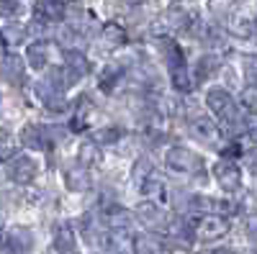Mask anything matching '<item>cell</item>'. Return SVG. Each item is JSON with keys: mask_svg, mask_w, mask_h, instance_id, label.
<instances>
[{"mask_svg": "<svg viewBox=\"0 0 257 254\" xmlns=\"http://www.w3.org/2000/svg\"><path fill=\"white\" fill-rule=\"evenodd\" d=\"M165 164L175 175H198L203 169V159L193 149H188V146H173L165 154Z\"/></svg>", "mask_w": 257, "mask_h": 254, "instance_id": "6da1fadb", "label": "cell"}, {"mask_svg": "<svg viewBox=\"0 0 257 254\" xmlns=\"http://www.w3.org/2000/svg\"><path fill=\"white\" fill-rule=\"evenodd\" d=\"M206 105H208L211 113L216 116L224 126L237 123V118H239L237 103H234V98H231L224 88H213V90H208V95H206Z\"/></svg>", "mask_w": 257, "mask_h": 254, "instance_id": "7a4b0ae2", "label": "cell"}, {"mask_svg": "<svg viewBox=\"0 0 257 254\" xmlns=\"http://www.w3.org/2000/svg\"><path fill=\"white\" fill-rule=\"evenodd\" d=\"M226 234H229V221L224 216H216V213L201 216L196 221V226H193V236L201 241H219Z\"/></svg>", "mask_w": 257, "mask_h": 254, "instance_id": "3957f363", "label": "cell"}, {"mask_svg": "<svg viewBox=\"0 0 257 254\" xmlns=\"http://www.w3.org/2000/svg\"><path fill=\"white\" fill-rule=\"evenodd\" d=\"M190 134H193V139H198L201 144L211 146V149H219L221 141H224L221 126L213 123L211 118H203V116H198V118L190 121Z\"/></svg>", "mask_w": 257, "mask_h": 254, "instance_id": "277c9868", "label": "cell"}, {"mask_svg": "<svg viewBox=\"0 0 257 254\" xmlns=\"http://www.w3.org/2000/svg\"><path fill=\"white\" fill-rule=\"evenodd\" d=\"M21 144L34 149V152H47L54 144V131L47 129V126H41V123H29L21 131Z\"/></svg>", "mask_w": 257, "mask_h": 254, "instance_id": "5b68a950", "label": "cell"}, {"mask_svg": "<svg viewBox=\"0 0 257 254\" xmlns=\"http://www.w3.org/2000/svg\"><path fill=\"white\" fill-rule=\"evenodd\" d=\"M213 177H216L219 187L226 190V193H234V190L242 187V169L231 159H221L213 164Z\"/></svg>", "mask_w": 257, "mask_h": 254, "instance_id": "8992f818", "label": "cell"}, {"mask_svg": "<svg viewBox=\"0 0 257 254\" xmlns=\"http://www.w3.org/2000/svg\"><path fill=\"white\" fill-rule=\"evenodd\" d=\"M88 70H90V62L85 59V54H82V52H75V49H67V52H64V67L59 70V72H62L64 85L77 82L80 77L88 75Z\"/></svg>", "mask_w": 257, "mask_h": 254, "instance_id": "52a82bcc", "label": "cell"}, {"mask_svg": "<svg viewBox=\"0 0 257 254\" xmlns=\"http://www.w3.org/2000/svg\"><path fill=\"white\" fill-rule=\"evenodd\" d=\"M34 93H36V98L41 100V105L44 108H49V111H64L67 108V98H64V90L62 88H57V85H52L49 80H41V82H36L34 85Z\"/></svg>", "mask_w": 257, "mask_h": 254, "instance_id": "ba28073f", "label": "cell"}, {"mask_svg": "<svg viewBox=\"0 0 257 254\" xmlns=\"http://www.w3.org/2000/svg\"><path fill=\"white\" fill-rule=\"evenodd\" d=\"M36 172H39V164L31 157H26V154H18V157H11L8 159V177L13 182H18V185L34 182Z\"/></svg>", "mask_w": 257, "mask_h": 254, "instance_id": "9c48e42d", "label": "cell"}, {"mask_svg": "<svg viewBox=\"0 0 257 254\" xmlns=\"http://www.w3.org/2000/svg\"><path fill=\"white\" fill-rule=\"evenodd\" d=\"M103 246L111 254H134L137 251V239L128 228H111L103 236Z\"/></svg>", "mask_w": 257, "mask_h": 254, "instance_id": "30bf717a", "label": "cell"}, {"mask_svg": "<svg viewBox=\"0 0 257 254\" xmlns=\"http://www.w3.org/2000/svg\"><path fill=\"white\" fill-rule=\"evenodd\" d=\"M137 218H139L142 226L152 228V231H162L167 226V213L157 203H149V200H144V203L137 205Z\"/></svg>", "mask_w": 257, "mask_h": 254, "instance_id": "8fae6325", "label": "cell"}, {"mask_svg": "<svg viewBox=\"0 0 257 254\" xmlns=\"http://www.w3.org/2000/svg\"><path fill=\"white\" fill-rule=\"evenodd\" d=\"M3 241H6L8 254H26L34 246V234H31L26 226H13L8 234H6Z\"/></svg>", "mask_w": 257, "mask_h": 254, "instance_id": "7c38bea8", "label": "cell"}, {"mask_svg": "<svg viewBox=\"0 0 257 254\" xmlns=\"http://www.w3.org/2000/svg\"><path fill=\"white\" fill-rule=\"evenodd\" d=\"M157 49H160V57L165 59V65L170 67V72L185 67L183 49L178 47V41H175V39H170V36H157Z\"/></svg>", "mask_w": 257, "mask_h": 254, "instance_id": "4fadbf2b", "label": "cell"}, {"mask_svg": "<svg viewBox=\"0 0 257 254\" xmlns=\"http://www.w3.org/2000/svg\"><path fill=\"white\" fill-rule=\"evenodd\" d=\"M193 24H196V16L190 11H185L183 6H170L162 13V26L165 29H173V31H188Z\"/></svg>", "mask_w": 257, "mask_h": 254, "instance_id": "5bb4252c", "label": "cell"}, {"mask_svg": "<svg viewBox=\"0 0 257 254\" xmlns=\"http://www.w3.org/2000/svg\"><path fill=\"white\" fill-rule=\"evenodd\" d=\"M34 18L39 24H57L64 18V3L62 0H39L34 6Z\"/></svg>", "mask_w": 257, "mask_h": 254, "instance_id": "9a60e30c", "label": "cell"}, {"mask_svg": "<svg viewBox=\"0 0 257 254\" xmlns=\"http://www.w3.org/2000/svg\"><path fill=\"white\" fill-rule=\"evenodd\" d=\"M0 72H3V77L11 85H24L26 82V65L18 54H8L3 59V65H0Z\"/></svg>", "mask_w": 257, "mask_h": 254, "instance_id": "2e32d148", "label": "cell"}, {"mask_svg": "<svg viewBox=\"0 0 257 254\" xmlns=\"http://www.w3.org/2000/svg\"><path fill=\"white\" fill-rule=\"evenodd\" d=\"M52 251L54 254H77V236L70 226H59L52 239Z\"/></svg>", "mask_w": 257, "mask_h": 254, "instance_id": "e0dca14e", "label": "cell"}, {"mask_svg": "<svg viewBox=\"0 0 257 254\" xmlns=\"http://www.w3.org/2000/svg\"><path fill=\"white\" fill-rule=\"evenodd\" d=\"M64 182H67V187L72 190V193H88V190L93 187V177H90V169L85 167H70L67 172H64Z\"/></svg>", "mask_w": 257, "mask_h": 254, "instance_id": "ac0fdd59", "label": "cell"}, {"mask_svg": "<svg viewBox=\"0 0 257 254\" xmlns=\"http://www.w3.org/2000/svg\"><path fill=\"white\" fill-rule=\"evenodd\" d=\"M26 59H29V67L44 70L47 62H49V44H47V41H34V44H29Z\"/></svg>", "mask_w": 257, "mask_h": 254, "instance_id": "d6986e66", "label": "cell"}, {"mask_svg": "<svg viewBox=\"0 0 257 254\" xmlns=\"http://www.w3.org/2000/svg\"><path fill=\"white\" fill-rule=\"evenodd\" d=\"M100 39H103V44L108 49H118V47L126 44V31L118 24H105L103 31H100Z\"/></svg>", "mask_w": 257, "mask_h": 254, "instance_id": "ffe728a7", "label": "cell"}, {"mask_svg": "<svg viewBox=\"0 0 257 254\" xmlns=\"http://www.w3.org/2000/svg\"><path fill=\"white\" fill-rule=\"evenodd\" d=\"M77 162H80V167H85V169L98 167V164L103 162L100 149H98V146H95L93 141H85V144L80 146V152H77Z\"/></svg>", "mask_w": 257, "mask_h": 254, "instance_id": "44dd1931", "label": "cell"}, {"mask_svg": "<svg viewBox=\"0 0 257 254\" xmlns=\"http://www.w3.org/2000/svg\"><path fill=\"white\" fill-rule=\"evenodd\" d=\"M219 67H221V59H219V57H213V54L201 57V59H198V65H196V80L203 82V80L213 77V75L219 72Z\"/></svg>", "mask_w": 257, "mask_h": 254, "instance_id": "7402d4cb", "label": "cell"}, {"mask_svg": "<svg viewBox=\"0 0 257 254\" xmlns=\"http://www.w3.org/2000/svg\"><path fill=\"white\" fill-rule=\"evenodd\" d=\"M121 77H123V67L121 65H108L100 72V90L103 93H113V88L121 82Z\"/></svg>", "mask_w": 257, "mask_h": 254, "instance_id": "603a6c76", "label": "cell"}, {"mask_svg": "<svg viewBox=\"0 0 257 254\" xmlns=\"http://www.w3.org/2000/svg\"><path fill=\"white\" fill-rule=\"evenodd\" d=\"M121 129H118V126H103V129H95L93 131V144L95 146H108V144H116L118 139H121Z\"/></svg>", "mask_w": 257, "mask_h": 254, "instance_id": "cb8c5ba5", "label": "cell"}, {"mask_svg": "<svg viewBox=\"0 0 257 254\" xmlns=\"http://www.w3.org/2000/svg\"><path fill=\"white\" fill-rule=\"evenodd\" d=\"M82 228H85V239H88V244H103V228L98 223V218L93 213H88L82 218Z\"/></svg>", "mask_w": 257, "mask_h": 254, "instance_id": "d4e9b609", "label": "cell"}, {"mask_svg": "<svg viewBox=\"0 0 257 254\" xmlns=\"http://www.w3.org/2000/svg\"><path fill=\"white\" fill-rule=\"evenodd\" d=\"M142 193L147 195L149 203H157L165 198V182L155 180V177H147V180H142Z\"/></svg>", "mask_w": 257, "mask_h": 254, "instance_id": "484cf974", "label": "cell"}, {"mask_svg": "<svg viewBox=\"0 0 257 254\" xmlns=\"http://www.w3.org/2000/svg\"><path fill=\"white\" fill-rule=\"evenodd\" d=\"M229 31L234 36H239V39H252L254 24H252V18H234L231 24H229Z\"/></svg>", "mask_w": 257, "mask_h": 254, "instance_id": "4316f807", "label": "cell"}, {"mask_svg": "<svg viewBox=\"0 0 257 254\" xmlns=\"http://www.w3.org/2000/svg\"><path fill=\"white\" fill-rule=\"evenodd\" d=\"M208 8L216 18H229L234 11H237V0H211Z\"/></svg>", "mask_w": 257, "mask_h": 254, "instance_id": "83f0119b", "label": "cell"}, {"mask_svg": "<svg viewBox=\"0 0 257 254\" xmlns=\"http://www.w3.org/2000/svg\"><path fill=\"white\" fill-rule=\"evenodd\" d=\"M128 210H123L121 205H111L108 208V223H111V228H126L128 226Z\"/></svg>", "mask_w": 257, "mask_h": 254, "instance_id": "f1b7e54d", "label": "cell"}, {"mask_svg": "<svg viewBox=\"0 0 257 254\" xmlns=\"http://www.w3.org/2000/svg\"><path fill=\"white\" fill-rule=\"evenodd\" d=\"M170 75H173V85H175V90H180V93H188V90H193V77L188 75V70H185V67H180V70H173Z\"/></svg>", "mask_w": 257, "mask_h": 254, "instance_id": "f546056e", "label": "cell"}, {"mask_svg": "<svg viewBox=\"0 0 257 254\" xmlns=\"http://www.w3.org/2000/svg\"><path fill=\"white\" fill-rule=\"evenodd\" d=\"M137 249L139 254H165L162 249V241H157L155 236H144V239H137Z\"/></svg>", "mask_w": 257, "mask_h": 254, "instance_id": "4dcf8cb0", "label": "cell"}, {"mask_svg": "<svg viewBox=\"0 0 257 254\" xmlns=\"http://www.w3.org/2000/svg\"><path fill=\"white\" fill-rule=\"evenodd\" d=\"M239 105L252 116L254 113V105H257V90H254V85H247V88L242 90V95H239Z\"/></svg>", "mask_w": 257, "mask_h": 254, "instance_id": "1f68e13d", "label": "cell"}, {"mask_svg": "<svg viewBox=\"0 0 257 254\" xmlns=\"http://www.w3.org/2000/svg\"><path fill=\"white\" fill-rule=\"evenodd\" d=\"M18 13V0H0V16H16Z\"/></svg>", "mask_w": 257, "mask_h": 254, "instance_id": "d6a6232c", "label": "cell"}, {"mask_svg": "<svg viewBox=\"0 0 257 254\" xmlns=\"http://www.w3.org/2000/svg\"><path fill=\"white\" fill-rule=\"evenodd\" d=\"M24 34H26V31L21 29V26H13V24H11V26H8V36H11V39H6V41H13V44H21V41H24Z\"/></svg>", "mask_w": 257, "mask_h": 254, "instance_id": "836d02e7", "label": "cell"}, {"mask_svg": "<svg viewBox=\"0 0 257 254\" xmlns=\"http://www.w3.org/2000/svg\"><path fill=\"white\" fill-rule=\"evenodd\" d=\"M244 75H247V85H254V59L252 57L244 59Z\"/></svg>", "mask_w": 257, "mask_h": 254, "instance_id": "e575fe53", "label": "cell"}, {"mask_svg": "<svg viewBox=\"0 0 257 254\" xmlns=\"http://www.w3.org/2000/svg\"><path fill=\"white\" fill-rule=\"evenodd\" d=\"M6 44H8V41H6V36H3V34H0V54H3V52H6Z\"/></svg>", "mask_w": 257, "mask_h": 254, "instance_id": "d590c367", "label": "cell"}, {"mask_svg": "<svg viewBox=\"0 0 257 254\" xmlns=\"http://www.w3.org/2000/svg\"><path fill=\"white\" fill-rule=\"evenodd\" d=\"M213 254H234V251H231V249H216Z\"/></svg>", "mask_w": 257, "mask_h": 254, "instance_id": "8d00e7d4", "label": "cell"}, {"mask_svg": "<svg viewBox=\"0 0 257 254\" xmlns=\"http://www.w3.org/2000/svg\"><path fill=\"white\" fill-rule=\"evenodd\" d=\"M0 244H3V231H0Z\"/></svg>", "mask_w": 257, "mask_h": 254, "instance_id": "74e56055", "label": "cell"}]
</instances>
